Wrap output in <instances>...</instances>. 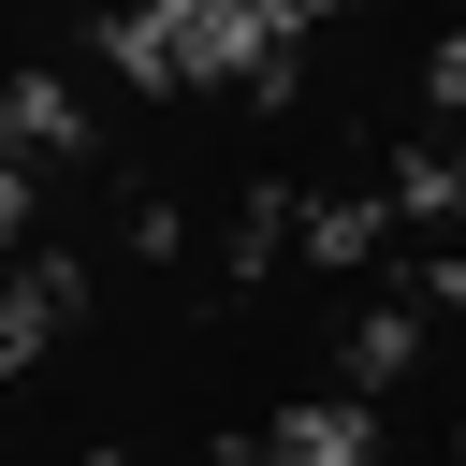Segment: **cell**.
Here are the masks:
<instances>
[{"mask_svg": "<svg viewBox=\"0 0 466 466\" xmlns=\"http://www.w3.org/2000/svg\"><path fill=\"white\" fill-rule=\"evenodd\" d=\"M364 451H379V422H364L350 393H320V408L277 422V466H364Z\"/></svg>", "mask_w": 466, "mask_h": 466, "instance_id": "cell-1", "label": "cell"}]
</instances>
